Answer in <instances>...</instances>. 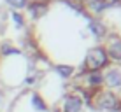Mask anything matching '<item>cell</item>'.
I'll return each instance as SVG.
<instances>
[{
  "instance_id": "cell-1",
  "label": "cell",
  "mask_w": 121,
  "mask_h": 112,
  "mask_svg": "<svg viewBox=\"0 0 121 112\" xmlns=\"http://www.w3.org/2000/svg\"><path fill=\"white\" fill-rule=\"evenodd\" d=\"M91 107H95L97 110H105V112H119L121 110V100L114 91L107 88H100L91 91L90 98Z\"/></svg>"
},
{
  "instance_id": "cell-2",
  "label": "cell",
  "mask_w": 121,
  "mask_h": 112,
  "mask_svg": "<svg viewBox=\"0 0 121 112\" xmlns=\"http://www.w3.org/2000/svg\"><path fill=\"white\" fill-rule=\"evenodd\" d=\"M107 63H109V56H107L105 49L97 46V47H93V49L88 51L82 68H84L86 72H100Z\"/></svg>"
},
{
  "instance_id": "cell-3",
  "label": "cell",
  "mask_w": 121,
  "mask_h": 112,
  "mask_svg": "<svg viewBox=\"0 0 121 112\" xmlns=\"http://www.w3.org/2000/svg\"><path fill=\"white\" fill-rule=\"evenodd\" d=\"M84 102L77 95H67L60 103V112H82Z\"/></svg>"
},
{
  "instance_id": "cell-4",
  "label": "cell",
  "mask_w": 121,
  "mask_h": 112,
  "mask_svg": "<svg viewBox=\"0 0 121 112\" xmlns=\"http://www.w3.org/2000/svg\"><path fill=\"white\" fill-rule=\"evenodd\" d=\"M102 86H104V75H102V72H86L82 89L95 91V89H100Z\"/></svg>"
},
{
  "instance_id": "cell-5",
  "label": "cell",
  "mask_w": 121,
  "mask_h": 112,
  "mask_svg": "<svg viewBox=\"0 0 121 112\" xmlns=\"http://www.w3.org/2000/svg\"><path fill=\"white\" fill-rule=\"evenodd\" d=\"M104 75V86H107V89H118L121 88V70L118 68H109Z\"/></svg>"
},
{
  "instance_id": "cell-6",
  "label": "cell",
  "mask_w": 121,
  "mask_h": 112,
  "mask_svg": "<svg viewBox=\"0 0 121 112\" xmlns=\"http://www.w3.org/2000/svg\"><path fill=\"white\" fill-rule=\"evenodd\" d=\"M105 53H107V56H109L111 60L121 61V40L118 39V37H112V39L109 40V46H107Z\"/></svg>"
},
{
  "instance_id": "cell-7",
  "label": "cell",
  "mask_w": 121,
  "mask_h": 112,
  "mask_svg": "<svg viewBox=\"0 0 121 112\" xmlns=\"http://www.w3.org/2000/svg\"><path fill=\"white\" fill-rule=\"evenodd\" d=\"M28 12H30L32 18H37V16H44L48 12V2L44 0H39V2H32L28 5Z\"/></svg>"
},
{
  "instance_id": "cell-8",
  "label": "cell",
  "mask_w": 121,
  "mask_h": 112,
  "mask_svg": "<svg viewBox=\"0 0 121 112\" xmlns=\"http://www.w3.org/2000/svg\"><path fill=\"white\" fill-rule=\"evenodd\" d=\"M32 107L35 110H39V112H46L48 110V105H46V102L42 100V96L40 95H37V93H32Z\"/></svg>"
},
{
  "instance_id": "cell-9",
  "label": "cell",
  "mask_w": 121,
  "mask_h": 112,
  "mask_svg": "<svg viewBox=\"0 0 121 112\" xmlns=\"http://www.w3.org/2000/svg\"><path fill=\"white\" fill-rule=\"evenodd\" d=\"M90 28H91V33L93 35H97V37H102V35H105V26H104L100 21H91L90 23Z\"/></svg>"
},
{
  "instance_id": "cell-10",
  "label": "cell",
  "mask_w": 121,
  "mask_h": 112,
  "mask_svg": "<svg viewBox=\"0 0 121 112\" xmlns=\"http://www.w3.org/2000/svg\"><path fill=\"white\" fill-rule=\"evenodd\" d=\"M56 70H58V74H60L61 77H72V74H74V68L72 67H65V65H58Z\"/></svg>"
},
{
  "instance_id": "cell-11",
  "label": "cell",
  "mask_w": 121,
  "mask_h": 112,
  "mask_svg": "<svg viewBox=\"0 0 121 112\" xmlns=\"http://www.w3.org/2000/svg\"><path fill=\"white\" fill-rule=\"evenodd\" d=\"M14 9H25L28 5V0H7Z\"/></svg>"
},
{
  "instance_id": "cell-12",
  "label": "cell",
  "mask_w": 121,
  "mask_h": 112,
  "mask_svg": "<svg viewBox=\"0 0 121 112\" xmlns=\"http://www.w3.org/2000/svg\"><path fill=\"white\" fill-rule=\"evenodd\" d=\"M0 51H2V54H9V53H11V54H18V53H19L18 49H14L9 44H2V49H0Z\"/></svg>"
},
{
  "instance_id": "cell-13",
  "label": "cell",
  "mask_w": 121,
  "mask_h": 112,
  "mask_svg": "<svg viewBox=\"0 0 121 112\" xmlns=\"http://www.w3.org/2000/svg\"><path fill=\"white\" fill-rule=\"evenodd\" d=\"M11 16H12V19H14V23H16V25H18V26H19V28H21V26H23V25H25V19H23V16H21V14H19V12H12V14H11Z\"/></svg>"
},
{
  "instance_id": "cell-14",
  "label": "cell",
  "mask_w": 121,
  "mask_h": 112,
  "mask_svg": "<svg viewBox=\"0 0 121 112\" xmlns=\"http://www.w3.org/2000/svg\"><path fill=\"white\" fill-rule=\"evenodd\" d=\"M119 112H121V110H119Z\"/></svg>"
}]
</instances>
